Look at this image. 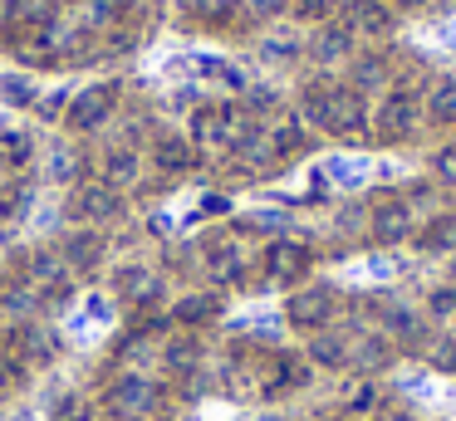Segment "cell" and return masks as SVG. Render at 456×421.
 Segmentation results:
<instances>
[{"label":"cell","instance_id":"cell-1","mask_svg":"<svg viewBox=\"0 0 456 421\" xmlns=\"http://www.w3.org/2000/svg\"><path fill=\"white\" fill-rule=\"evenodd\" d=\"M305 113L314 117L319 127L344 133V137H358V133H363V123H368L358 88H309V93H305Z\"/></svg>","mask_w":456,"mask_h":421},{"label":"cell","instance_id":"cell-2","mask_svg":"<svg viewBox=\"0 0 456 421\" xmlns=\"http://www.w3.org/2000/svg\"><path fill=\"white\" fill-rule=\"evenodd\" d=\"M412 127H417V98H412V88L387 93L383 108H378V137H383V142H403Z\"/></svg>","mask_w":456,"mask_h":421},{"label":"cell","instance_id":"cell-3","mask_svg":"<svg viewBox=\"0 0 456 421\" xmlns=\"http://www.w3.org/2000/svg\"><path fill=\"white\" fill-rule=\"evenodd\" d=\"M334 289H324V284H314V289H299L295 299H289V323L295 328H324L329 319H334Z\"/></svg>","mask_w":456,"mask_h":421},{"label":"cell","instance_id":"cell-4","mask_svg":"<svg viewBox=\"0 0 456 421\" xmlns=\"http://www.w3.org/2000/svg\"><path fill=\"white\" fill-rule=\"evenodd\" d=\"M113 103H118V88H109V84L84 88V93L69 103V123H74V127H99L103 117L113 113Z\"/></svg>","mask_w":456,"mask_h":421},{"label":"cell","instance_id":"cell-5","mask_svg":"<svg viewBox=\"0 0 456 421\" xmlns=\"http://www.w3.org/2000/svg\"><path fill=\"white\" fill-rule=\"evenodd\" d=\"M368 225H373V240L397 245L407 231H412V211H407L403 201H383V206L373 211V221H368Z\"/></svg>","mask_w":456,"mask_h":421},{"label":"cell","instance_id":"cell-6","mask_svg":"<svg viewBox=\"0 0 456 421\" xmlns=\"http://www.w3.org/2000/svg\"><path fill=\"white\" fill-rule=\"evenodd\" d=\"M265 270L275 274V279H295V274L309 270V250H305V245H295V240H275L265 250Z\"/></svg>","mask_w":456,"mask_h":421},{"label":"cell","instance_id":"cell-7","mask_svg":"<svg viewBox=\"0 0 456 421\" xmlns=\"http://www.w3.org/2000/svg\"><path fill=\"white\" fill-rule=\"evenodd\" d=\"M113 407L123 411V417H152V407H158V392L148 387V382H138V377H128V382H118V392H113Z\"/></svg>","mask_w":456,"mask_h":421},{"label":"cell","instance_id":"cell-8","mask_svg":"<svg viewBox=\"0 0 456 421\" xmlns=\"http://www.w3.org/2000/svg\"><path fill=\"white\" fill-rule=\"evenodd\" d=\"M74 215L109 221V215H118V191H113V186H79V191H74Z\"/></svg>","mask_w":456,"mask_h":421},{"label":"cell","instance_id":"cell-9","mask_svg":"<svg viewBox=\"0 0 456 421\" xmlns=\"http://www.w3.org/2000/svg\"><path fill=\"white\" fill-rule=\"evenodd\" d=\"M354 358L363 362V368H383V362L393 358V338H387V333H363V338L348 348V362Z\"/></svg>","mask_w":456,"mask_h":421},{"label":"cell","instance_id":"cell-10","mask_svg":"<svg viewBox=\"0 0 456 421\" xmlns=\"http://www.w3.org/2000/svg\"><path fill=\"white\" fill-rule=\"evenodd\" d=\"M348 15H354V25L368 29V35L393 29V15H387V5H378V0H348Z\"/></svg>","mask_w":456,"mask_h":421},{"label":"cell","instance_id":"cell-11","mask_svg":"<svg viewBox=\"0 0 456 421\" xmlns=\"http://www.w3.org/2000/svg\"><path fill=\"white\" fill-rule=\"evenodd\" d=\"M378 401H383V392H378L368 377H358V382H348V392H344V417H363V411H378Z\"/></svg>","mask_w":456,"mask_h":421},{"label":"cell","instance_id":"cell-12","mask_svg":"<svg viewBox=\"0 0 456 421\" xmlns=\"http://www.w3.org/2000/svg\"><path fill=\"white\" fill-rule=\"evenodd\" d=\"M348 45H354L348 25H329L324 35L314 39V59H319V64H334V59H344V54H348Z\"/></svg>","mask_w":456,"mask_h":421},{"label":"cell","instance_id":"cell-13","mask_svg":"<svg viewBox=\"0 0 456 421\" xmlns=\"http://www.w3.org/2000/svg\"><path fill=\"white\" fill-rule=\"evenodd\" d=\"M427 113H432L436 123H452L456 117V78H436L432 98H427Z\"/></svg>","mask_w":456,"mask_h":421},{"label":"cell","instance_id":"cell-14","mask_svg":"<svg viewBox=\"0 0 456 421\" xmlns=\"http://www.w3.org/2000/svg\"><path fill=\"white\" fill-rule=\"evenodd\" d=\"M383 328H387V338H417L422 319L412 309H403V304H393V309H383Z\"/></svg>","mask_w":456,"mask_h":421},{"label":"cell","instance_id":"cell-15","mask_svg":"<svg viewBox=\"0 0 456 421\" xmlns=\"http://www.w3.org/2000/svg\"><path fill=\"white\" fill-rule=\"evenodd\" d=\"M158 166H162V172H187V166H191V147L182 142V137H162V142H158Z\"/></svg>","mask_w":456,"mask_h":421},{"label":"cell","instance_id":"cell-16","mask_svg":"<svg viewBox=\"0 0 456 421\" xmlns=\"http://www.w3.org/2000/svg\"><path fill=\"white\" fill-rule=\"evenodd\" d=\"M54 0H5V15L15 20V25H40V20H50Z\"/></svg>","mask_w":456,"mask_h":421},{"label":"cell","instance_id":"cell-17","mask_svg":"<svg viewBox=\"0 0 456 421\" xmlns=\"http://www.w3.org/2000/svg\"><path fill=\"white\" fill-rule=\"evenodd\" d=\"M314 362H324V368H344L348 362V343L344 338H334V333H324V338H314Z\"/></svg>","mask_w":456,"mask_h":421},{"label":"cell","instance_id":"cell-18","mask_svg":"<svg viewBox=\"0 0 456 421\" xmlns=\"http://www.w3.org/2000/svg\"><path fill=\"white\" fill-rule=\"evenodd\" d=\"M207 264H211L216 279H236V274H240V250H236V245H216V250L207 255Z\"/></svg>","mask_w":456,"mask_h":421},{"label":"cell","instance_id":"cell-19","mask_svg":"<svg viewBox=\"0 0 456 421\" xmlns=\"http://www.w3.org/2000/svg\"><path fill=\"white\" fill-rule=\"evenodd\" d=\"M427 250H456V215H442V221H432V231L422 235Z\"/></svg>","mask_w":456,"mask_h":421},{"label":"cell","instance_id":"cell-20","mask_svg":"<svg viewBox=\"0 0 456 421\" xmlns=\"http://www.w3.org/2000/svg\"><path fill=\"white\" fill-rule=\"evenodd\" d=\"M133 172H138V157H133V152H109V162H103V176H109V186L133 182Z\"/></svg>","mask_w":456,"mask_h":421},{"label":"cell","instance_id":"cell-21","mask_svg":"<svg viewBox=\"0 0 456 421\" xmlns=\"http://www.w3.org/2000/svg\"><path fill=\"white\" fill-rule=\"evenodd\" d=\"M30 162V142L20 133H5L0 137V166H25Z\"/></svg>","mask_w":456,"mask_h":421},{"label":"cell","instance_id":"cell-22","mask_svg":"<svg viewBox=\"0 0 456 421\" xmlns=\"http://www.w3.org/2000/svg\"><path fill=\"white\" fill-rule=\"evenodd\" d=\"M187 10H191L197 20H211V25H221V20H231L236 0H187Z\"/></svg>","mask_w":456,"mask_h":421},{"label":"cell","instance_id":"cell-23","mask_svg":"<svg viewBox=\"0 0 456 421\" xmlns=\"http://www.w3.org/2000/svg\"><path fill=\"white\" fill-rule=\"evenodd\" d=\"M123 294H128V299H152V294H158V279H152L148 270H128L123 274Z\"/></svg>","mask_w":456,"mask_h":421},{"label":"cell","instance_id":"cell-24","mask_svg":"<svg viewBox=\"0 0 456 421\" xmlns=\"http://www.w3.org/2000/svg\"><path fill=\"white\" fill-rule=\"evenodd\" d=\"M99 250H103L99 235H74V240H69V264H94V260H99Z\"/></svg>","mask_w":456,"mask_h":421},{"label":"cell","instance_id":"cell-25","mask_svg":"<svg viewBox=\"0 0 456 421\" xmlns=\"http://www.w3.org/2000/svg\"><path fill=\"white\" fill-rule=\"evenodd\" d=\"M260 49H265V59H289V54H299V39L295 35H270Z\"/></svg>","mask_w":456,"mask_h":421},{"label":"cell","instance_id":"cell-26","mask_svg":"<svg viewBox=\"0 0 456 421\" xmlns=\"http://www.w3.org/2000/svg\"><path fill=\"white\" fill-rule=\"evenodd\" d=\"M270 142H275V152H295V147L305 142V133H299V123H285V127H275Z\"/></svg>","mask_w":456,"mask_h":421},{"label":"cell","instance_id":"cell-27","mask_svg":"<svg viewBox=\"0 0 456 421\" xmlns=\"http://www.w3.org/2000/svg\"><path fill=\"white\" fill-rule=\"evenodd\" d=\"M427 309H432L436 319H456V289H436L432 299H427Z\"/></svg>","mask_w":456,"mask_h":421},{"label":"cell","instance_id":"cell-28","mask_svg":"<svg viewBox=\"0 0 456 421\" xmlns=\"http://www.w3.org/2000/svg\"><path fill=\"white\" fill-rule=\"evenodd\" d=\"M177 313H182L187 323H197V319H211V313H216V299H187Z\"/></svg>","mask_w":456,"mask_h":421},{"label":"cell","instance_id":"cell-29","mask_svg":"<svg viewBox=\"0 0 456 421\" xmlns=\"http://www.w3.org/2000/svg\"><path fill=\"white\" fill-rule=\"evenodd\" d=\"M289 5H295L305 20H324L329 10H334V0H289Z\"/></svg>","mask_w":456,"mask_h":421},{"label":"cell","instance_id":"cell-30","mask_svg":"<svg viewBox=\"0 0 456 421\" xmlns=\"http://www.w3.org/2000/svg\"><path fill=\"white\" fill-rule=\"evenodd\" d=\"M432 362L442 372H456V338H446V343H436V352H432Z\"/></svg>","mask_w":456,"mask_h":421},{"label":"cell","instance_id":"cell-31","mask_svg":"<svg viewBox=\"0 0 456 421\" xmlns=\"http://www.w3.org/2000/svg\"><path fill=\"white\" fill-rule=\"evenodd\" d=\"M436 172H442V182H456V147H442V152H436Z\"/></svg>","mask_w":456,"mask_h":421},{"label":"cell","instance_id":"cell-32","mask_svg":"<svg viewBox=\"0 0 456 421\" xmlns=\"http://www.w3.org/2000/svg\"><path fill=\"white\" fill-rule=\"evenodd\" d=\"M378 78H383V64H378V59H363V64H358V84H378Z\"/></svg>","mask_w":456,"mask_h":421},{"label":"cell","instance_id":"cell-33","mask_svg":"<svg viewBox=\"0 0 456 421\" xmlns=\"http://www.w3.org/2000/svg\"><path fill=\"white\" fill-rule=\"evenodd\" d=\"M5 98H11V103H30V84H25V78H11V84H5Z\"/></svg>","mask_w":456,"mask_h":421},{"label":"cell","instance_id":"cell-34","mask_svg":"<svg viewBox=\"0 0 456 421\" xmlns=\"http://www.w3.org/2000/svg\"><path fill=\"white\" fill-rule=\"evenodd\" d=\"M329 172H334L338 182H358V176H363V166H358V162H334Z\"/></svg>","mask_w":456,"mask_h":421},{"label":"cell","instance_id":"cell-35","mask_svg":"<svg viewBox=\"0 0 456 421\" xmlns=\"http://www.w3.org/2000/svg\"><path fill=\"white\" fill-rule=\"evenodd\" d=\"M285 5H289V0H250V10H256V15H280Z\"/></svg>","mask_w":456,"mask_h":421},{"label":"cell","instance_id":"cell-36","mask_svg":"<svg viewBox=\"0 0 456 421\" xmlns=\"http://www.w3.org/2000/svg\"><path fill=\"white\" fill-rule=\"evenodd\" d=\"M54 176H74V152H54Z\"/></svg>","mask_w":456,"mask_h":421},{"label":"cell","instance_id":"cell-37","mask_svg":"<svg viewBox=\"0 0 456 421\" xmlns=\"http://www.w3.org/2000/svg\"><path fill=\"white\" fill-rule=\"evenodd\" d=\"M403 5H417V0H403Z\"/></svg>","mask_w":456,"mask_h":421}]
</instances>
